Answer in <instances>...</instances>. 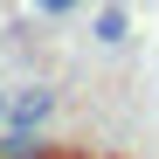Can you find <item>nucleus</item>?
<instances>
[{"instance_id":"obj_1","label":"nucleus","mask_w":159,"mask_h":159,"mask_svg":"<svg viewBox=\"0 0 159 159\" xmlns=\"http://www.w3.org/2000/svg\"><path fill=\"white\" fill-rule=\"evenodd\" d=\"M48 111H56V90H21L14 111H7V125L14 131H35V125H48Z\"/></svg>"},{"instance_id":"obj_2","label":"nucleus","mask_w":159,"mask_h":159,"mask_svg":"<svg viewBox=\"0 0 159 159\" xmlns=\"http://www.w3.org/2000/svg\"><path fill=\"white\" fill-rule=\"evenodd\" d=\"M0 159H42L35 131H7V139H0Z\"/></svg>"},{"instance_id":"obj_3","label":"nucleus","mask_w":159,"mask_h":159,"mask_svg":"<svg viewBox=\"0 0 159 159\" xmlns=\"http://www.w3.org/2000/svg\"><path fill=\"white\" fill-rule=\"evenodd\" d=\"M97 42H125V7H104L97 14Z\"/></svg>"},{"instance_id":"obj_4","label":"nucleus","mask_w":159,"mask_h":159,"mask_svg":"<svg viewBox=\"0 0 159 159\" xmlns=\"http://www.w3.org/2000/svg\"><path fill=\"white\" fill-rule=\"evenodd\" d=\"M35 7H42V14H69L76 0H35Z\"/></svg>"},{"instance_id":"obj_5","label":"nucleus","mask_w":159,"mask_h":159,"mask_svg":"<svg viewBox=\"0 0 159 159\" xmlns=\"http://www.w3.org/2000/svg\"><path fill=\"white\" fill-rule=\"evenodd\" d=\"M7 111H14V97H0V125H7Z\"/></svg>"}]
</instances>
